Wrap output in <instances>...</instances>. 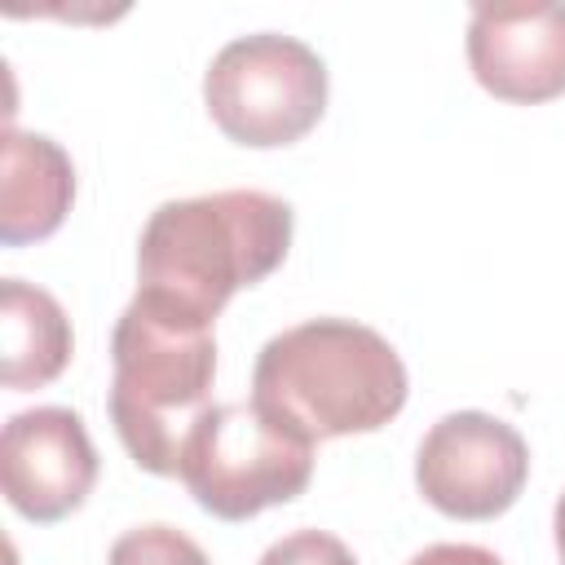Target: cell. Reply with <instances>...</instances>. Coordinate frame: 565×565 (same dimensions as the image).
<instances>
[{
    "label": "cell",
    "mask_w": 565,
    "mask_h": 565,
    "mask_svg": "<svg viewBox=\"0 0 565 565\" xmlns=\"http://www.w3.org/2000/svg\"><path fill=\"white\" fill-rule=\"evenodd\" d=\"M296 212L265 190L168 199L137 243V296L212 327L234 291L269 278L291 247Z\"/></svg>",
    "instance_id": "cell-1"
},
{
    "label": "cell",
    "mask_w": 565,
    "mask_h": 565,
    "mask_svg": "<svg viewBox=\"0 0 565 565\" xmlns=\"http://www.w3.org/2000/svg\"><path fill=\"white\" fill-rule=\"evenodd\" d=\"M411 380L397 349L353 318H309L265 340L252 402L309 441L375 433L406 406Z\"/></svg>",
    "instance_id": "cell-2"
},
{
    "label": "cell",
    "mask_w": 565,
    "mask_h": 565,
    "mask_svg": "<svg viewBox=\"0 0 565 565\" xmlns=\"http://www.w3.org/2000/svg\"><path fill=\"white\" fill-rule=\"evenodd\" d=\"M110 424L137 468L181 477V450L212 406L216 340L146 296H132L110 331Z\"/></svg>",
    "instance_id": "cell-3"
},
{
    "label": "cell",
    "mask_w": 565,
    "mask_h": 565,
    "mask_svg": "<svg viewBox=\"0 0 565 565\" xmlns=\"http://www.w3.org/2000/svg\"><path fill=\"white\" fill-rule=\"evenodd\" d=\"M313 477V441L256 402H216L181 450V481L221 521H247L291 503Z\"/></svg>",
    "instance_id": "cell-4"
},
{
    "label": "cell",
    "mask_w": 565,
    "mask_h": 565,
    "mask_svg": "<svg viewBox=\"0 0 565 565\" xmlns=\"http://www.w3.org/2000/svg\"><path fill=\"white\" fill-rule=\"evenodd\" d=\"M203 102L230 141L256 150L291 146L327 110V66L296 35H238L207 62Z\"/></svg>",
    "instance_id": "cell-5"
},
{
    "label": "cell",
    "mask_w": 565,
    "mask_h": 565,
    "mask_svg": "<svg viewBox=\"0 0 565 565\" xmlns=\"http://www.w3.org/2000/svg\"><path fill=\"white\" fill-rule=\"evenodd\" d=\"M530 477L525 437L486 411H450L441 415L415 455L419 494L455 516V521H490L503 516Z\"/></svg>",
    "instance_id": "cell-6"
},
{
    "label": "cell",
    "mask_w": 565,
    "mask_h": 565,
    "mask_svg": "<svg viewBox=\"0 0 565 565\" xmlns=\"http://www.w3.org/2000/svg\"><path fill=\"white\" fill-rule=\"evenodd\" d=\"M97 481V450L71 406H31L4 419L0 486L13 512L35 525L71 516Z\"/></svg>",
    "instance_id": "cell-7"
},
{
    "label": "cell",
    "mask_w": 565,
    "mask_h": 565,
    "mask_svg": "<svg viewBox=\"0 0 565 565\" xmlns=\"http://www.w3.org/2000/svg\"><path fill=\"white\" fill-rule=\"evenodd\" d=\"M468 66L499 102H552L565 93V4L512 0L472 4Z\"/></svg>",
    "instance_id": "cell-8"
},
{
    "label": "cell",
    "mask_w": 565,
    "mask_h": 565,
    "mask_svg": "<svg viewBox=\"0 0 565 565\" xmlns=\"http://www.w3.org/2000/svg\"><path fill=\"white\" fill-rule=\"evenodd\" d=\"M75 199V163L71 154L44 137L4 128V177H0V243L22 247L49 238Z\"/></svg>",
    "instance_id": "cell-9"
},
{
    "label": "cell",
    "mask_w": 565,
    "mask_h": 565,
    "mask_svg": "<svg viewBox=\"0 0 565 565\" xmlns=\"http://www.w3.org/2000/svg\"><path fill=\"white\" fill-rule=\"evenodd\" d=\"M0 331H4V388L26 393L57 380L71 362V318L66 309L22 278H0Z\"/></svg>",
    "instance_id": "cell-10"
},
{
    "label": "cell",
    "mask_w": 565,
    "mask_h": 565,
    "mask_svg": "<svg viewBox=\"0 0 565 565\" xmlns=\"http://www.w3.org/2000/svg\"><path fill=\"white\" fill-rule=\"evenodd\" d=\"M110 565H212L177 525H132L110 543Z\"/></svg>",
    "instance_id": "cell-11"
},
{
    "label": "cell",
    "mask_w": 565,
    "mask_h": 565,
    "mask_svg": "<svg viewBox=\"0 0 565 565\" xmlns=\"http://www.w3.org/2000/svg\"><path fill=\"white\" fill-rule=\"evenodd\" d=\"M256 565H358L353 552L327 530H296L265 547Z\"/></svg>",
    "instance_id": "cell-12"
},
{
    "label": "cell",
    "mask_w": 565,
    "mask_h": 565,
    "mask_svg": "<svg viewBox=\"0 0 565 565\" xmlns=\"http://www.w3.org/2000/svg\"><path fill=\"white\" fill-rule=\"evenodd\" d=\"M406 565H503V561L477 543H433V547L415 552Z\"/></svg>",
    "instance_id": "cell-13"
},
{
    "label": "cell",
    "mask_w": 565,
    "mask_h": 565,
    "mask_svg": "<svg viewBox=\"0 0 565 565\" xmlns=\"http://www.w3.org/2000/svg\"><path fill=\"white\" fill-rule=\"evenodd\" d=\"M552 534H556V556H561V565H565V490H561V499H556V508H552Z\"/></svg>",
    "instance_id": "cell-14"
}]
</instances>
